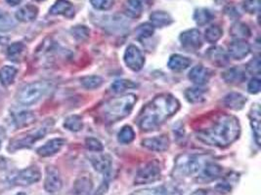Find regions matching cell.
I'll return each mask as SVG.
<instances>
[{"label": "cell", "mask_w": 261, "mask_h": 195, "mask_svg": "<svg viewBox=\"0 0 261 195\" xmlns=\"http://www.w3.org/2000/svg\"><path fill=\"white\" fill-rule=\"evenodd\" d=\"M180 109V103L170 94L157 96L141 112L138 125L143 131L157 129Z\"/></svg>", "instance_id": "1"}, {"label": "cell", "mask_w": 261, "mask_h": 195, "mask_svg": "<svg viewBox=\"0 0 261 195\" xmlns=\"http://www.w3.org/2000/svg\"><path fill=\"white\" fill-rule=\"evenodd\" d=\"M240 132V123L235 116L222 115L210 127L200 130L198 138L208 145L224 147L233 144Z\"/></svg>", "instance_id": "2"}, {"label": "cell", "mask_w": 261, "mask_h": 195, "mask_svg": "<svg viewBox=\"0 0 261 195\" xmlns=\"http://www.w3.org/2000/svg\"><path fill=\"white\" fill-rule=\"evenodd\" d=\"M136 102L137 97L133 94L114 98V99L105 103L102 114L108 121L117 122L130 114Z\"/></svg>", "instance_id": "3"}, {"label": "cell", "mask_w": 261, "mask_h": 195, "mask_svg": "<svg viewBox=\"0 0 261 195\" xmlns=\"http://www.w3.org/2000/svg\"><path fill=\"white\" fill-rule=\"evenodd\" d=\"M206 164L205 155L182 154L176 159L174 173L181 177H191L201 172Z\"/></svg>", "instance_id": "4"}, {"label": "cell", "mask_w": 261, "mask_h": 195, "mask_svg": "<svg viewBox=\"0 0 261 195\" xmlns=\"http://www.w3.org/2000/svg\"><path fill=\"white\" fill-rule=\"evenodd\" d=\"M49 84L46 82L36 81L24 86L18 93L17 100L23 106H33L36 104L46 94Z\"/></svg>", "instance_id": "5"}, {"label": "cell", "mask_w": 261, "mask_h": 195, "mask_svg": "<svg viewBox=\"0 0 261 195\" xmlns=\"http://www.w3.org/2000/svg\"><path fill=\"white\" fill-rule=\"evenodd\" d=\"M47 133V128H39L33 132L27 133L24 136H21L19 138H16L10 142L8 149L13 152L15 150L23 149V148H29L34 144H35L37 141L41 140Z\"/></svg>", "instance_id": "6"}, {"label": "cell", "mask_w": 261, "mask_h": 195, "mask_svg": "<svg viewBox=\"0 0 261 195\" xmlns=\"http://www.w3.org/2000/svg\"><path fill=\"white\" fill-rule=\"evenodd\" d=\"M160 179V167L157 161H150L142 166L135 178L136 184H145L154 182Z\"/></svg>", "instance_id": "7"}, {"label": "cell", "mask_w": 261, "mask_h": 195, "mask_svg": "<svg viewBox=\"0 0 261 195\" xmlns=\"http://www.w3.org/2000/svg\"><path fill=\"white\" fill-rule=\"evenodd\" d=\"M123 60L127 67L133 71L141 70L145 64V58L142 52L134 45H130L127 47L124 53Z\"/></svg>", "instance_id": "8"}, {"label": "cell", "mask_w": 261, "mask_h": 195, "mask_svg": "<svg viewBox=\"0 0 261 195\" xmlns=\"http://www.w3.org/2000/svg\"><path fill=\"white\" fill-rule=\"evenodd\" d=\"M41 179V172L37 167H29L19 172L14 179V184L20 186H28L39 181Z\"/></svg>", "instance_id": "9"}, {"label": "cell", "mask_w": 261, "mask_h": 195, "mask_svg": "<svg viewBox=\"0 0 261 195\" xmlns=\"http://www.w3.org/2000/svg\"><path fill=\"white\" fill-rule=\"evenodd\" d=\"M182 46L188 50H198L203 45V38L201 32L196 29L188 30L182 32L179 36Z\"/></svg>", "instance_id": "10"}, {"label": "cell", "mask_w": 261, "mask_h": 195, "mask_svg": "<svg viewBox=\"0 0 261 195\" xmlns=\"http://www.w3.org/2000/svg\"><path fill=\"white\" fill-rule=\"evenodd\" d=\"M63 181L60 176V172L57 168L49 166L46 169V177L44 181V188L49 193H54L62 188Z\"/></svg>", "instance_id": "11"}, {"label": "cell", "mask_w": 261, "mask_h": 195, "mask_svg": "<svg viewBox=\"0 0 261 195\" xmlns=\"http://www.w3.org/2000/svg\"><path fill=\"white\" fill-rule=\"evenodd\" d=\"M153 4V0H127L124 5L125 14L133 19L141 16L143 10L149 8Z\"/></svg>", "instance_id": "12"}, {"label": "cell", "mask_w": 261, "mask_h": 195, "mask_svg": "<svg viewBox=\"0 0 261 195\" xmlns=\"http://www.w3.org/2000/svg\"><path fill=\"white\" fill-rule=\"evenodd\" d=\"M228 53L235 60H243L250 53V45L245 40L236 39L230 43Z\"/></svg>", "instance_id": "13"}, {"label": "cell", "mask_w": 261, "mask_h": 195, "mask_svg": "<svg viewBox=\"0 0 261 195\" xmlns=\"http://www.w3.org/2000/svg\"><path fill=\"white\" fill-rule=\"evenodd\" d=\"M65 143H66V141L64 139H61V138H56V139L50 140L44 146H40L37 149V154L42 156V157L53 156L62 149Z\"/></svg>", "instance_id": "14"}, {"label": "cell", "mask_w": 261, "mask_h": 195, "mask_svg": "<svg viewBox=\"0 0 261 195\" xmlns=\"http://www.w3.org/2000/svg\"><path fill=\"white\" fill-rule=\"evenodd\" d=\"M210 77L211 71L209 68L203 66L202 65L194 66L189 72V79L199 86H202L209 82Z\"/></svg>", "instance_id": "15"}, {"label": "cell", "mask_w": 261, "mask_h": 195, "mask_svg": "<svg viewBox=\"0 0 261 195\" xmlns=\"http://www.w3.org/2000/svg\"><path fill=\"white\" fill-rule=\"evenodd\" d=\"M142 146L152 151L162 152L169 146V140L166 136H158L155 138L146 139L142 142Z\"/></svg>", "instance_id": "16"}, {"label": "cell", "mask_w": 261, "mask_h": 195, "mask_svg": "<svg viewBox=\"0 0 261 195\" xmlns=\"http://www.w3.org/2000/svg\"><path fill=\"white\" fill-rule=\"evenodd\" d=\"M207 57L216 66H225L229 63V56L228 54L218 46L209 48L207 52Z\"/></svg>", "instance_id": "17"}, {"label": "cell", "mask_w": 261, "mask_h": 195, "mask_svg": "<svg viewBox=\"0 0 261 195\" xmlns=\"http://www.w3.org/2000/svg\"><path fill=\"white\" fill-rule=\"evenodd\" d=\"M248 118L250 120V125L254 134L255 142L258 146H260V130H261V117H260V108L258 105H254L251 107Z\"/></svg>", "instance_id": "18"}, {"label": "cell", "mask_w": 261, "mask_h": 195, "mask_svg": "<svg viewBox=\"0 0 261 195\" xmlns=\"http://www.w3.org/2000/svg\"><path fill=\"white\" fill-rule=\"evenodd\" d=\"M222 173V168L214 163H207L198 177V180L207 182L217 179Z\"/></svg>", "instance_id": "19"}, {"label": "cell", "mask_w": 261, "mask_h": 195, "mask_svg": "<svg viewBox=\"0 0 261 195\" xmlns=\"http://www.w3.org/2000/svg\"><path fill=\"white\" fill-rule=\"evenodd\" d=\"M246 103L245 98L240 93H230L224 98V105L230 110L240 111Z\"/></svg>", "instance_id": "20"}, {"label": "cell", "mask_w": 261, "mask_h": 195, "mask_svg": "<svg viewBox=\"0 0 261 195\" xmlns=\"http://www.w3.org/2000/svg\"><path fill=\"white\" fill-rule=\"evenodd\" d=\"M191 64H192V61L189 58L184 57L182 55L175 54V55H172L169 58L167 65L171 70L182 71L188 68L191 65Z\"/></svg>", "instance_id": "21"}, {"label": "cell", "mask_w": 261, "mask_h": 195, "mask_svg": "<svg viewBox=\"0 0 261 195\" xmlns=\"http://www.w3.org/2000/svg\"><path fill=\"white\" fill-rule=\"evenodd\" d=\"M37 15H38L37 7H35V5H32V4H28V5H25L24 7L20 8L16 12V19L20 22L28 23V22H32V21L35 20Z\"/></svg>", "instance_id": "22"}, {"label": "cell", "mask_w": 261, "mask_h": 195, "mask_svg": "<svg viewBox=\"0 0 261 195\" xmlns=\"http://www.w3.org/2000/svg\"><path fill=\"white\" fill-rule=\"evenodd\" d=\"M49 12L51 15H65L70 17L73 14V8L72 4L68 0H57Z\"/></svg>", "instance_id": "23"}, {"label": "cell", "mask_w": 261, "mask_h": 195, "mask_svg": "<svg viewBox=\"0 0 261 195\" xmlns=\"http://www.w3.org/2000/svg\"><path fill=\"white\" fill-rule=\"evenodd\" d=\"M91 163L96 171L102 174H107L111 170V157L107 154H100L91 157Z\"/></svg>", "instance_id": "24"}, {"label": "cell", "mask_w": 261, "mask_h": 195, "mask_svg": "<svg viewBox=\"0 0 261 195\" xmlns=\"http://www.w3.org/2000/svg\"><path fill=\"white\" fill-rule=\"evenodd\" d=\"M244 72L239 67H231L223 73V79L229 84H239L245 80Z\"/></svg>", "instance_id": "25"}, {"label": "cell", "mask_w": 261, "mask_h": 195, "mask_svg": "<svg viewBox=\"0 0 261 195\" xmlns=\"http://www.w3.org/2000/svg\"><path fill=\"white\" fill-rule=\"evenodd\" d=\"M150 20L155 28H163L169 26L173 22L171 16L164 11H156L152 13Z\"/></svg>", "instance_id": "26"}, {"label": "cell", "mask_w": 261, "mask_h": 195, "mask_svg": "<svg viewBox=\"0 0 261 195\" xmlns=\"http://www.w3.org/2000/svg\"><path fill=\"white\" fill-rule=\"evenodd\" d=\"M17 68L12 65H4L0 68V82L5 87L10 86L17 75Z\"/></svg>", "instance_id": "27"}, {"label": "cell", "mask_w": 261, "mask_h": 195, "mask_svg": "<svg viewBox=\"0 0 261 195\" xmlns=\"http://www.w3.org/2000/svg\"><path fill=\"white\" fill-rule=\"evenodd\" d=\"M93 183L91 179H89L88 178H80L74 183V195H90Z\"/></svg>", "instance_id": "28"}, {"label": "cell", "mask_w": 261, "mask_h": 195, "mask_svg": "<svg viewBox=\"0 0 261 195\" xmlns=\"http://www.w3.org/2000/svg\"><path fill=\"white\" fill-rule=\"evenodd\" d=\"M35 120V115L32 112H21L13 115V121L15 126L22 128L31 125Z\"/></svg>", "instance_id": "29"}, {"label": "cell", "mask_w": 261, "mask_h": 195, "mask_svg": "<svg viewBox=\"0 0 261 195\" xmlns=\"http://www.w3.org/2000/svg\"><path fill=\"white\" fill-rule=\"evenodd\" d=\"M185 97L188 102L192 104H200L206 100V90L200 87L189 88L185 92Z\"/></svg>", "instance_id": "30"}, {"label": "cell", "mask_w": 261, "mask_h": 195, "mask_svg": "<svg viewBox=\"0 0 261 195\" xmlns=\"http://www.w3.org/2000/svg\"><path fill=\"white\" fill-rule=\"evenodd\" d=\"M230 32H231V35L236 39L244 40V38H247L250 36L249 28L244 23L234 24L231 28Z\"/></svg>", "instance_id": "31"}, {"label": "cell", "mask_w": 261, "mask_h": 195, "mask_svg": "<svg viewBox=\"0 0 261 195\" xmlns=\"http://www.w3.org/2000/svg\"><path fill=\"white\" fill-rule=\"evenodd\" d=\"M212 18H213L212 13L206 8L197 9L194 13V20L197 23V25L201 27L209 24L212 20Z\"/></svg>", "instance_id": "32"}, {"label": "cell", "mask_w": 261, "mask_h": 195, "mask_svg": "<svg viewBox=\"0 0 261 195\" xmlns=\"http://www.w3.org/2000/svg\"><path fill=\"white\" fill-rule=\"evenodd\" d=\"M222 34H223V32H222L221 28L217 25H212L206 30L205 39L209 43L213 44V43H216L221 38Z\"/></svg>", "instance_id": "33"}, {"label": "cell", "mask_w": 261, "mask_h": 195, "mask_svg": "<svg viewBox=\"0 0 261 195\" xmlns=\"http://www.w3.org/2000/svg\"><path fill=\"white\" fill-rule=\"evenodd\" d=\"M80 82L85 89L93 90L99 88L103 84V78L99 75H90L82 77L80 79Z\"/></svg>", "instance_id": "34"}, {"label": "cell", "mask_w": 261, "mask_h": 195, "mask_svg": "<svg viewBox=\"0 0 261 195\" xmlns=\"http://www.w3.org/2000/svg\"><path fill=\"white\" fill-rule=\"evenodd\" d=\"M64 127L71 132H78L82 129L83 122H82V119L80 116L70 115L65 120Z\"/></svg>", "instance_id": "35"}, {"label": "cell", "mask_w": 261, "mask_h": 195, "mask_svg": "<svg viewBox=\"0 0 261 195\" xmlns=\"http://www.w3.org/2000/svg\"><path fill=\"white\" fill-rule=\"evenodd\" d=\"M137 84L130 80L126 79H119L114 81V83L111 85V89L115 93H122L128 89H133L136 88Z\"/></svg>", "instance_id": "36"}, {"label": "cell", "mask_w": 261, "mask_h": 195, "mask_svg": "<svg viewBox=\"0 0 261 195\" xmlns=\"http://www.w3.org/2000/svg\"><path fill=\"white\" fill-rule=\"evenodd\" d=\"M15 21L3 10H0V32H8L14 29Z\"/></svg>", "instance_id": "37"}, {"label": "cell", "mask_w": 261, "mask_h": 195, "mask_svg": "<svg viewBox=\"0 0 261 195\" xmlns=\"http://www.w3.org/2000/svg\"><path fill=\"white\" fill-rule=\"evenodd\" d=\"M119 141L122 144H130L135 139V133L130 126H124L118 135Z\"/></svg>", "instance_id": "38"}, {"label": "cell", "mask_w": 261, "mask_h": 195, "mask_svg": "<svg viewBox=\"0 0 261 195\" xmlns=\"http://www.w3.org/2000/svg\"><path fill=\"white\" fill-rule=\"evenodd\" d=\"M154 32L155 27L150 23H145L138 27V29L136 30V34L139 39H145L152 36L154 34Z\"/></svg>", "instance_id": "39"}, {"label": "cell", "mask_w": 261, "mask_h": 195, "mask_svg": "<svg viewBox=\"0 0 261 195\" xmlns=\"http://www.w3.org/2000/svg\"><path fill=\"white\" fill-rule=\"evenodd\" d=\"M70 32H71L72 36L76 40H78V41H84V40H86L87 38L89 37V33H90L89 30L87 29L86 27H84V26L74 27V28L71 29Z\"/></svg>", "instance_id": "40"}, {"label": "cell", "mask_w": 261, "mask_h": 195, "mask_svg": "<svg viewBox=\"0 0 261 195\" xmlns=\"http://www.w3.org/2000/svg\"><path fill=\"white\" fill-rule=\"evenodd\" d=\"M85 146L87 149L95 152H101L104 149L102 143L95 138H87L85 140Z\"/></svg>", "instance_id": "41"}, {"label": "cell", "mask_w": 261, "mask_h": 195, "mask_svg": "<svg viewBox=\"0 0 261 195\" xmlns=\"http://www.w3.org/2000/svg\"><path fill=\"white\" fill-rule=\"evenodd\" d=\"M26 50V46L22 42H15L8 48V56L11 59L18 58Z\"/></svg>", "instance_id": "42"}, {"label": "cell", "mask_w": 261, "mask_h": 195, "mask_svg": "<svg viewBox=\"0 0 261 195\" xmlns=\"http://www.w3.org/2000/svg\"><path fill=\"white\" fill-rule=\"evenodd\" d=\"M91 5L97 10H109L114 5V0H90Z\"/></svg>", "instance_id": "43"}, {"label": "cell", "mask_w": 261, "mask_h": 195, "mask_svg": "<svg viewBox=\"0 0 261 195\" xmlns=\"http://www.w3.org/2000/svg\"><path fill=\"white\" fill-rule=\"evenodd\" d=\"M244 9L249 14L258 13L260 10V0H245L244 2Z\"/></svg>", "instance_id": "44"}, {"label": "cell", "mask_w": 261, "mask_h": 195, "mask_svg": "<svg viewBox=\"0 0 261 195\" xmlns=\"http://www.w3.org/2000/svg\"><path fill=\"white\" fill-rule=\"evenodd\" d=\"M131 195H167L165 190L161 188H145L133 192Z\"/></svg>", "instance_id": "45"}, {"label": "cell", "mask_w": 261, "mask_h": 195, "mask_svg": "<svg viewBox=\"0 0 261 195\" xmlns=\"http://www.w3.org/2000/svg\"><path fill=\"white\" fill-rule=\"evenodd\" d=\"M246 70L251 74H259V72H260V60L258 57L254 58L246 65Z\"/></svg>", "instance_id": "46"}, {"label": "cell", "mask_w": 261, "mask_h": 195, "mask_svg": "<svg viewBox=\"0 0 261 195\" xmlns=\"http://www.w3.org/2000/svg\"><path fill=\"white\" fill-rule=\"evenodd\" d=\"M260 87H261V81L259 77H253L247 85V91L250 94H257L260 92Z\"/></svg>", "instance_id": "47"}, {"label": "cell", "mask_w": 261, "mask_h": 195, "mask_svg": "<svg viewBox=\"0 0 261 195\" xmlns=\"http://www.w3.org/2000/svg\"><path fill=\"white\" fill-rule=\"evenodd\" d=\"M6 1L10 6H16V5L21 4L24 0H6Z\"/></svg>", "instance_id": "48"}, {"label": "cell", "mask_w": 261, "mask_h": 195, "mask_svg": "<svg viewBox=\"0 0 261 195\" xmlns=\"http://www.w3.org/2000/svg\"><path fill=\"white\" fill-rule=\"evenodd\" d=\"M5 136H6L5 130H4L2 127H0V146H1V144H2V142L4 141Z\"/></svg>", "instance_id": "49"}, {"label": "cell", "mask_w": 261, "mask_h": 195, "mask_svg": "<svg viewBox=\"0 0 261 195\" xmlns=\"http://www.w3.org/2000/svg\"><path fill=\"white\" fill-rule=\"evenodd\" d=\"M9 42V38L5 36H0V45H4Z\"/></svg>", "instance_id": "50"}, {"label": "cell", "mask_w": 261, "mask_h": 195, "mask_svg": "<svg viewBox=\"0 0 261 195\" xmlns=\"http://www.w3.org/2000/svg\"><path fill=\"white\" fill-rule=\"evenodd\" d=\"M193 195H207V193L204 190H198L197 192H195Z\"/></svg>", "instance_id": "51"}, {"label": "cell", "mask_w": 261, "mask_h": 195, "mask_svg": "<svg viewBox=\"0 0 261 195\" xmlns=\"http://www.w3.org/2000/svg\"><path fill=\"white\" fill-rule=\"evenodd\" d=\"M17 195H26V194H25V193H22V192H21V193H18Z\"/></svg>", "instance_id": "52"}, {"label": "cell", "mask_w": 261, "mask_h": 195, "mask_svg": "<svg viewBox=\"0 0 261 195\" xmlns=\"http://www.w3.org/2000/svg\"><path fill=\"white\" fill-rule=\"evenodd\" d=\"M35 1H43V0H35Z\"/></svg>", "instance_id": "53"}]
</instances>
